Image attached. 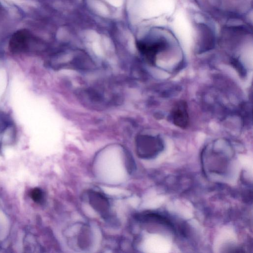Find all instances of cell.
<instances>
[{
    "instance_id": "277c9868",
    "label": "cell",
    "mask_w": 253,
    "mask_h": 253,
    "mask_svg": "<svg viewBox=\"0 0 253 253\" xmlns=\"http://www.w3.org/2000/svg\"><path fill=\"white\" fill-rule=\"evenodd\" d=\"M137 45L140 52L152 65L155 64L157 54L165 50L168 46L166 41L162 39L151 42L140 41Z\"/></svg>"
},
{
    "instance_id": "30bf717a",
    "label": "cell",
    "mask_w": 253,
    "mask_h": 253,
    "mask_svg": "<svg viewBox=\"0 0 253 253\" xmlns=\"http://www.w3.org/2000/svg\"><path fill=\"white\" fill-rule=\"evenodd\" d=\"M232 63V65L238 70L239 73L241 74V76H243L245 74V71L240 63L236 59H233Z\"/></svg>"
},
{
    "instance_id": "9c48e42d",
    "label": "cell",
    "mask_w": 253,
    "mask_h": 253,
    "mask_svg": "<svg viewBox=\"0 0 253 253\" xmlns=\"http://www.w3.org/2000/svg\"><path fill=\"white\" fill-rule=\"evenodd\" d=\"M30 196L36 203H41L43 199V192L40 188H35L30 192Z\"/></svg>"
},
{
    "instance_id": "ba28073f",
    "label": "cell",
    "mask_w": 253,
    "mask_h": 253,
    "mask_svg": "<svg viewBox=\"0 0 253 253\" xmlns=\"http://www.w3.org/2000/svg\"><path fill=\"white\" fill-rule=\"evenodd\" d=\"M90 201L91 205L102 214H105L108 210L109 204L107 200L100 193L96 192L90 193Z\"/></svg>"
},
{
    "instance_id": "3957f363",
    "label": "cell",
    "mask_w": 253,
    "mask_h": 253,
    "mask_svg": "<svg viewBox=\"0 0 253 253\" xmlns=\"http://www.w3.org/2000/svg\"><path fill=\"white\" fill-rule=\"evenodd\" d=\"M136 148L140 157L151 159L163 150V144L161 139L157 136L141 134L136 137Z\"/></svg>"
},
{
    "instance_id": "52a82bcc",
    "label": "cell",
    "mask_w": 253,
    "mask_h": 253,
    "mask_svg": "<svg viewBox=\"0 0 253 253\" xmlns=\"http://www.w3.org/2000/svg\"><path fill=\"white\" fill-rule=\"evenodd\" d=\"M170 119L173 124L181 128L187 127L189 120L185 101H179L174 105L170 112Z\"/></svg>"
},
{
    "instance_id": "8992f818",
    "label": "cell",
    "mask_w": 253,
    "mask_h": 253,
    "mask_svg": "<svg viewBox=\"0 0 253 253\" xmlns=\"http://www.w3.org/2000/svg\"><path fill=\"white\" fill-rule=\"evenodd\" d=\"M198 50L205 52L212 48L214 45L215 38L212 30L206 24L200 23L197 25Z\"/></svg>"
},
{
    "instance_id": "6da1fadb",
    "label": "cell",
    "mask_w": 253,
    "mask_h": 253,
    "mask_svg": "<svg viewBox=\"0 0 253 253\" xmlns=\"http://www.w3.org/2000/svg\"><path fill=\"white\" fill-rule=\"evenodd\" d=\"M4 40L9 50L14 54H37L42 53L45 48L35 29L26 22L12 29Z\"/></svg>"
},
{
    "instance_id": "5b68a950",
    "label": "cell",
    "mask_w": 253,
    "mask_h": 253,
    "mask_svg": "<svg viewBox=\"0 0 253 253\" xmlns=\"http://www.w3.org/2000/svg\"><path fill=\"white\" fill-rule=\"evenodd\" d=\"M16 134L15 124L11 115L0 111V147L3 141L8 143L14 141Z\"/></svg>"
},
{
    "instance_id": "7a4b0ae2",
    "label": "cell",
    "mask_w": 253,
    "mask_h": 253,
    "mask_svg": "<svg viewBox=\"0 0 253 253\" xmlns=\"http://www.w3.org/2000/svg\"><path fill=\"white\" fill-rule=\"evenodd\" d=\"M25 12L17 5L0 0V37H2L21 23Z\"/></svg>"
}]
</instances>
